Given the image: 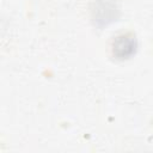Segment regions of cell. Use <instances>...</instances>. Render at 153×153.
I'll return each instance as SVG.
<instances>
[{
	"mask_svg": "<svg viewBox=\"0 0 153 153\" xmlns=\"http://www.w3.org/2000/svg\"><path fill=\"white\" fill-rule=\"evenodd\" d=\"M115 6L112 2L108 1L106 0V4H105V11H103V8L97 4L96 6V10H94V14H96V19L97 22H102L103 24L110 22V20H114V13H115Z\"/></svg>",
	"mask_w": 153,
	"mask_h": 153,
	"instance_id": "2",
	"label": "cell"
},
{
	"mask_svg": "<svg viewBox=\"0 0 153 153\" xmlns=\"http://www.w3.org/2000/svg\"><path fill=\"white\" fill-rule=\"evenodd\" d=\"M136 49V39L133 35L123 33L114 41L112 53L117 59H127L135 53Z\"/></svg>",
	"mask_w": 153,
	"mask_h": 153,
	"instance_id": "1",
	"label": "cell"
}]
</instances>
